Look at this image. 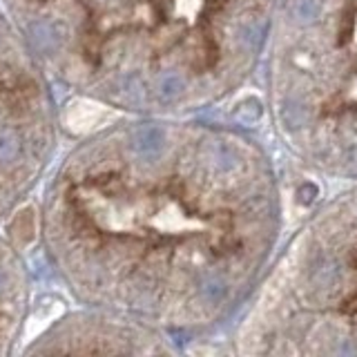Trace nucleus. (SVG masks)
<instances>
[{
  "instance_id": "obj_1",
  "label": "nucleus",
  "mask_w": 357,
  "mask_h": 357,
  "mask_svg": "<svg viewBox=\"0 0 357 357\" xmlns=\"http://www.w3.org/2000/svg\"><path fill=\"white\" fill-rule=\"evenodd\" d=\"M33 232H36V221H33V212L31 210H22L20 215L11 223V237L18 245H27L33 239Z\"/></svg>"
}]
</instances>
